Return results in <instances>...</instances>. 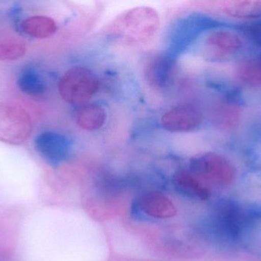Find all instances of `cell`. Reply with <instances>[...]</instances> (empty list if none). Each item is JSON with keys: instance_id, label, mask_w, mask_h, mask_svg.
Segmentation results:
<instances>
[{"instance_id": "6da1fadb", "label": "cell", "mask_w": 261, "mask_h": 261, "mask_svg": "<svg viewBox=\"0 0 261 261\" xmlns=\"http://www.w3.org/2000/svg\"><path fill=\"white\" fill-rule=\"evenodd\" d=\"M160 17L155 9L140 6L119 14L105 30L106 36L122 45H141L150 41L158 32Z\"/></svg>"}, {"instance_id": "7a4b0ae2", "label": "cell", "mask_w": 261, "mask_h": 261, "mask_svg": "<svg viewBox=\"0 0 261 261\" xmlns=\"http://www.w3.org/2000/svg\"><path fill=\"white\" fill-rule=\"evenodd\" d=\"M244 205L231 199L216 204L208 216L206 230L213 242L228 251L239 250V232Z\"/></svg>"}, {"instance_id": "3957f363", "label": "cell", "mask_w": 261, "mask_h": 261, "mask_svg": "<svg viewBox=\"0 0 261 261\" xmlns=\"http://www.w3.org/2000/svg\"><path fill=\"white\" fill-rule=\"evenodd\" d=\"M98 88L99 82L93 72L80 66L69 69L58 84L61 98L70 104L87 102L96 94Z\"/></svg>"}, {"instance_id": "277c9868", "label": "cell", "mask_w": 261, "mask_h": 261, "mask_svg": "<svg viewBox=\"0 0 261 261\" xmlns=\"http://www.w3.org/2000/svg\"><path fill=\"white\" fill-rule=\"evenodd\" d=\"M32 122L30 115L20 106L0 104V141L21 145L32 134Z\"/></svg>"}, {"instance_id": "5b68a950", "label": "cell", "mask_w": 261, "mask_h": 261, "mask_svg": "<svg viewBox=\"0 0 261 261\" xmlns=\"http://www.w3.org/2000/svg\"><path fill=\"white\" fill-rule=\"evenodd\" d=\"M192 171L199 178L219 185H229L236 179L234 165L225 156L208 152L194 156L190 161Z\"/></svg>"}, {"instance_id": "8992f818", "label": "cell", "mask_w": 261, "mask_h": 261, "mask_svg": "<svg viewBox=\"0 0 261 261\" xmlns=\"http://www.w3.org/2000/svg\"><path fill=\"white\" fill-rule=\"evenodd\" d=\"M239 250L261 257V202L244 205L239 232Z\"/></svg>"}, {"instance_id": "52a82bcc", "label": "cell", "mask_w": 261, "mask_h": 261, "mask_svg": "<svg viewBox=\"0 0 261 261\" xmlns=\"http://www.w3.org/2000/svg\"><path fill=\"white\" fill-rule=\"evenodd\" d=\"M176 60L172 53H158L146 61L144 75L147 84L156 90L171 85L176 76Z\"/></svg>"}, {"instance_id": "ba28073f", "label": "cell", "mask_w": 261, "mask_h": 261, "mask_svg": "<svg viewBox=\"0 0 261 261\" xmlns=\"http://www.w3.org/2000/svg\"><path fill=\"white\" fill-rule=\"evenodd\" d=\"M202 112L193 104H184L166 112L161 118L163 127L171 133H186L196 130L202 124Z\"/></svg>"}, {"instance_id": "9c48e42d", "label": "cell", "mask_w": 261, "mask_h": 261, "mask_svg": "<svg viewBox=\"0 0 261 261\" xmlns=\"http://www.w3.org/2000/svg\"><path fill=\"white\" fill-rule=\"evenodd\" d=\"M210 25L211 26L210 20L200 15H190L181 20L170 35V53L182 52Z\"/></svg>"}, {"instance_id": "30bf717a", "label": "cell", "mask_w": 261, "mask_h": 261, "mask_svg": "<svg viewBox=\"0 0 261 261\" xmlns=\"http://www.w3.org/2000/svg\"><path fill=\"white\" fill-rule=\"evenodd\" d=\"M34 144L36 151L51 163H58L66 159L71 148L67 136L52 131L40 133Z\"/></svg>"}, {"instance_id": "8fae6325", "label": "cell", "mask_w": 261, "mask_h": 261, "mask_svg": "<svg viewBox=\"0 0 261 261\" xmlns=\"http://www.w3.org/2000/svg\"><path fill=\"white\" fill-rule=\"evenodd\" d=\"M135 206L143 214L153 219H170L176 213L173 202L167 196L155 192L141 195Z\"/></svg>"}, {"instance_id": "7c38bea8", "label": "cell", "mask_w": 261, "mask_h": 261, "mask_svg": "<svg viewBox=\"0 0 261 261\" xmlns=\"http://www.w3.org/2000/svg\"><path fill=\"white\" fill-rule=\"evenodd\" d=\"M205 46L218 55H228L237 52L243 45L242 38L229 30L218 29L208 34Z\"/></svg>"}, {"instance_id": "4fadbf2b", "label": "cell", "mask_w": 261, "mask_h": 261, "mask_svg": "<svg viewBox=\"0 0 261 261\" xmlns=\"http://www.w3.org/2000/svg\"><path fill=\"white\" fill-rule=\"evenodd\" d=\"M173 183L176 191L186 197L200 201L207 200L210 198V190L193 172L180 171L176 173Z\"/></svg>"}, {"instance_id": "5bb4252c", "label": "cell", "mask_w": 261, "mask_h": 261, "mask_svg": "<svg viewBox=\"0 0 261 261\" xmlns=\"http://www.w3.org/2000/svg\"><path fill=\"white\" fill-rule=\"evenodd\" d=\"M222 13L231 18L250 19L261 17V0H231L222 2Z\"/></svg>"}, {"instance_id": "9a60e30c", "label": "cell", "mask_w": 261, "mask_h": 261, "mask_svg": "<svg viewBox=\"0 0 261 261\" xmlns=\"http://www.w3.org/2000/svg\"><path fill=\"white\" fill-rule=\"evenodd\" d=\"M107 120L105 109L98 104H88L78 109L76 122L80 127L88 131L102 128Z\"/></svg>"}, {"instance_id": "2e32d148", "label": "cell", "mask_w": 261, "mask_h": 261, "mask_svg": "<svg viewBox=\"0 0 261 261\" xmlns=\"http://www.w3.org/2000/svg\"><path fill=\"white\" fill-rule=\"evenodd\" d=\"M26 35L35 38H47L56 32L57 24L50 17L34 15L24 19L21 25Z\"/></svg>"}, {"instance_id": "e0dca14e", "label": "cell", "mask_w": 261, "mask_h": 261, "mask_svg": "<svg viewBox=\"0 0 261 261\" xmlns=\"http://www.w3.org/2000/svg\"><path fill=\"white\" fill-rule=\"evenodd\" d=\"M17 83L20 90L29 96H40L45 91V81L42 75L33 67L23 69Z\"/></svg>"}, {"instance_id": "ac0fdd59", "label": "cell", "mask_w": 261, "mask_h": 261, "mask_svg": "<svg viewBox=\"0 0 261 261\" xmlns=\"http://www.w3.org/2000/svg\"><path fill=\"white\" fill-rule=\"evenodd\" d=\"M236 75L239 81L246 85L261 86V57L249 58L241 63Z\"/></svg>"}, {"instance_id": "d6986e66", "label": "cell", "mask_w": 261, "mask_h": 261, "mask_svg": "<svg viewBox=\"0 0 261 261\" xmlns=\"http://www.w3.org/2000/svg\"><path fill=\"white\" fill-rule=\"evenodd\" d=\"M26 47L22 43L16 41L0 42V60L1 61H15L24 56Z\"/></svg>"}, {"instance_id": "ffe728a7", "label": "cell", "mask_w": 261, "mask_h": 261, "mask_svg": "<svg viewBox=\"0 0 261 261\" xmlns=\"http://www.w3.org/2000/svg\"><path fill=\"white\" fill-rule=\"evenodd\" d=\"M245 33L253 44L261 49V22H254L246 26Z\"/></svg>"}]
</instances>
